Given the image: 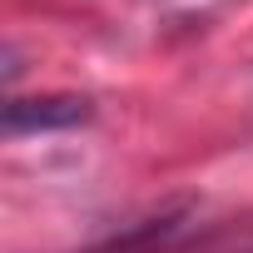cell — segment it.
Wrapping results in <instances>:
<instances>
[{
	"label": "cell",
	"mask_w": 253,
	"mask_h": 253,
	"mask_svg": "<svg viewBox=\"0 0 253 253\" xmlns=\"http://www.w3.org/2000/svg\"><path fill=\"white\" fill-rule=\"evenodd\" d=\"M94 114V104L84 94H35V99H20L10 94L5 99V134L20 139V134H50V129H75Z\"/></svg>",
	"instance_id": "obj_1"
}]
</instances>
